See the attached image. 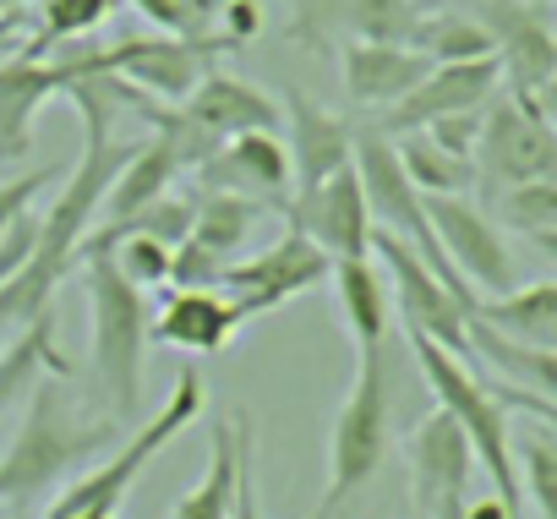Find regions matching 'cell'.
Returning <instances> with one entry per match:
<instances>
[{
	"label": "cell",
	"instance_id": "cell-39",
	"mask_svg": "<svg viewBox=\"0 0 557 519\" xmlns=\"http://www.w3.org/2000/svg\"><path fill=\"white\" fill-rule=\"evenodd\" d=\"M465 503H470V497H448V503H437L426 519H470V514H465Z\"/></svg>",
	"mask_w": 557,
	"mask_h": 519
},
{
	"label": "cell",
	"instance_id": "cell-33",
	"mask_svg": "<svg viewBox=\"0 0 557 519\" xmlns=\"http://www.w3.org/2000/svg\"><path fill=\"white\" fill-rule=\"evenodd\" d=\"M66 170H72V164H39V170H23V175H12V181H0V235H7L23 213H34V197H39L45 186H55Z\"/></svg>",
	"mask_w": 557,
	"mask_h": 519
},
{
	"label": "cell",
	"instance_id": "cell-23",
	"mask_svg": "<svg viewBox=\"0 0 557 519\" xmlns=\"http://www.w3.org/2000/svg\"><path fill=\"white\" fill-rule=\"evenodd\" d=\"M421 23V7L416 0H307V28L312 34H345L350 39H367V45H410Z\"/></svg>",
	"mask_w": 557,
	"mask_h": 519
},
{
	"label": "cell",
	"instance_id": "cell-14",
	"mask_svg": "<svg viewBox=\"0 0 557 519\" xmlns=\"http://www.w3.org/2000/svg\"><path fill=\"white\" fill-rule=\"evenodd\" d=\"M246 329V312L219 285H170L164 307L148 318V345L186 350V356H219Z\"/></svg>",
	"mask_w": 557,
	"mask_h": 519
},
{
	"label": "cell",
	"instance_id": "cell-16",
	"mask_svg": "<svg viewBox=\"0 0 557 519\" xmlns=\"http://www.w3.org/2000/svg\"><path fill=\"white\" fill-rule=\"evenodd\" d=\"M197 170H202L208 191H235V197H251V202L290 197V186H296L290 148L278 132H240V137L219 143Z\"/></svg>",
	"mask_w": 557,
	"mask_h": 519
},
{
	"label": "cell",
	"instance_id": "cell-3",
	"mask_svg": "<svg viewBox=\"0 0 557 519\" xmlns=\"http://www.w3.org/2000/svg\"><path fill=\"white\" fill-rule=\"evenodd\" d=\"M405 334H410V356H416V367H421V378H426V388H432V405L448 410V416L459 421V432L470 437L475 465L492 475V497L503 503V514H508V519H524V486H519L508 405L492 394V378H481L470 361L448 356L437 339H426V334H416V329H405Z\"/></svg>",
	"mask_w": 557,
	"mask_h": 519
},
{
	"label": "cell",
	"instance_id": "cell-26",
	"mask_svg": "<svg viewBox=\"0 0 557 519\" xmlns=\"http://www.w3.org/2000/svg\"><path fill=\"white\" fill-rule=\"evenodd\" d=\"M39 372H66V378H72V361H66L61 345H55V312H39V318L7 345V356H0V416H7V410L34 388Z\"/></svg>",
	"mask_w": 557,
	"mask_h": 519
},
{
	"label": "cell",
	"instance_id": "cell-34",
	"mask_svg": "<svg viewBox=\"0 0 557 519\" xmlns=\"http://www.w3.org/2000/svg\"><path fill=\"white\" fill-rule=\"evenodd\" d=\"M191 219H197V208L191 202H175V197H159L153 208H143L137 219H126V224H115V230H143V235H153V240H164L170 251L191 235ZM99 235V230H94Z\"/></svg>",
	"mask_w": 557,
	"mask_h": 519
},
{
	"label": "cell",
	"instance_id": "cell-41",
	"mask_svg": "<svg viewBox=\"0 0 557 519\" xmlns=\"http://www.w3.org/2000/svg\"><path fill=\"white\" fill-rule=\"evenodd\" d=\"M7 28H12V17H0V61H7V55H17V50L7 45Z\"/></svg>",
	"mask_w": 557,
	"mask_h": 519
},
{
	"label": "cell",
	"instance_id": "cell-2",
	"mask_svg": "<svg viewBox=\"0 0 557 519\" xmlns=\"http://www.w3.org/2000/svg\"><path fill=\"white\" fill-rule=\"evenodd\" d=\"M83 296H88V334H94V383L110 421H132L143 405V361H148V301L143 291L110 263L104 251H83Z\"/></svg>",
	"mask_w": 557,
	"mask_h": 519
},
{
	"label": "cell",
	"instance_id": "cell-18",
	"mask_svg": "<svg viewBox=\"0 0 557 519\" xmlns=\"http://www.w3.org/2000/svg\"><path fill=\"white\" fill-rule=\"evenodd\" d=\"M278 104H285V126H290V143L285 148H290L296 191H307V186L329 181L334 170L356 164V126L345 115H334V110H323V104H312L301 94L278 99Z\"/></svg>",
	"mask_w": 557,
	"mask_h": 519
},
{
	"label": "cell",
	"instance_id": "cell-10",
	"mask_svg": "<svg viewBox=\"0 0 557 519\" xmlns=\"http://www.w3.org/2000/svg\"><path fill=\"white\" fill-rule=\"evenodd\" d=\"M475 23L492 39V55L503 66V94L535 99L557 77V28L535 0H475Z\"/></svg>",
	"mask_w": 557,
	"mask_h": 519
},
{
	"label": "cell",
	"instance_id": "cell-29",
	"mask_svg": "<svg viewBox=\"0 0 557 519\" xmlns=\"http://www.w3.org/2000/svg\"><path fill=\"white\" fill-rule=\"evenodd\" d=\"M410 45L432 61V66H459V61H492V39L475 23V12H432L416 23Z\"/></svg>",
	"mask_w": 557,
	"mask_h": 519
},
{
	"label": "cell",
	"instance_id": "cell-4",
	"mask_svg": "<svg viewBox=\"0 0 557 519\" xmlns=\"http://www.w3.org/2000/svg\"><path fill=\"white\" fill-rule=\"evenodd\" d=\"M388 421H394V394H388V350L367 345L356 350V378L334 410L329 432V486L312 508V519H339L350 497L372 486V475L388 459Z\"/></svg>",
	"mask_w": 557,
	"mask_h": 519
},
{
	"label": "cell",
	"instance_id": "cell-5",
	"mask_svg": "<svg viewBox=\"0 0 557 519\" xmlns=\"http://www.w3.org/2000/svg\"><path fill=\"white\" fill-rule=\"evenodd\" d=\"M475 181H486L492 191H508L524 181H557V132L541 121L535 99L497 94L481 110Z\"/></svg>",
	"mask_w": 557,
	"mask_h": 519
},
{
	"label": "cell",
	"instance_id": "cell-42",
	"mask_svg": "<svg viewBox=\"0 0 557 519\" xmlns=\"http://www.w3.org/2000/svg\"><path fill=\"white\" fill-rule=\"evenodd\" d=\"M0 356H7V339H0Z\"/></svg>",
	"mask_w": 557,
	"mask_h": 519
},
{
	"label": "cell",
	"instance_id": "cell-6",
	"mask_svg": "<svg viewBox=\"0 0 557 519\" xmlns=\"http://www.w3.org/2000/svg\"><path fill=\"white\" fill-rule=\"evenodd\" d=\"M372 257L383 263V274H388V285H394V312L405 318V329L437 339L448 356H459V361L475 367V350H470V307L421 263L405 240H394L388 230H372Z\"/></svg>",
	"mask_w": 557,
	"mask_h": 519
},
{
	"label": "cell",
	"instance_id": "cell-19",
	"mask_svg": "<svg viewBox=\"0 0 557 519\" xmlns=\"http://www.w3.org/2000/svg\"><path fill=\"white\" fill-rule=\"evenodd\" d=\"M432 72V61L416 50V45H367V39H350L339 50V77H345V94L361 104V110H394L421 77Z\"/></svg>",
	"mask_w": 557,
	"mask_h": 519
},
{
	"label": "cell",
	"instance_id": "cell-38",
	"mask_svg": "<svg viewBox=\"0 0 557 519\" xmlns=\"http://www.w3.org/2000/svg\"><path fill=\"white\" fill-rule=\"evenodd\" d=\"M535 110H541V121H546V126L557 132V77H552V83H546V88L535 94Z\"/></svg>",
	"mask_w": 557,
	"mask_h": 519
},
{
	"label": "cell",
	"instance_id": "cell-1",
	"mask_svg": "<svg viewBox=\"0 0 557 519\" xmlns=\"http://www.w3.org/2000/svg\"><path fill=\"white\" fill-rule=\"evenodd\" d=\"M121 437V421L77 410V399L66 394V372H39L28 388V410L12 432V448L0 454V508L45 497L50 486L88 470Z\"/></svg>",
	"mask_w": 557,
	"mask_h": 519
},
{
	"label": "cell",
	"instance_id": "cell-30",
	"mask_svg": "<svg viewBox=\"0 0 557 519\" xmlns=\"http://www.w3.org/2000/svg\"><path fill=\"white\" fill-rule=\"evenodd\" d=\"M513 459H519V486L535 503V514L541 519H557V437H552V427H535L519 443Z\"/></svg>",
	"mask_w": 557,
	"mask_h": 519
},
{
	"label": "cell",
	"instance_id": "cell-11",
	"mask_svg": "<svg viewBox=\"0 0 557 519\" xmlns=\"http://www.w3.org/2000/svg\"><path fill=\"white\" fill-rule=\"evenodd\" d=\"M94 77V55L39 61V50H17L0 61V159H23L34 148V121L50 99L72 94Z\"/></svg>",
	"mask_w": 557,
	"mask_h": 519
},
{
	"label": "cell",
	"instance_id": "cell-20",
	"mask_svg": "<svg viewBox=\"0 0 557 519\" xmlns=\"http://www.w3.org/2000/svg\"><path fill=\"white\" fill-rule=\"evenodd\" d=\"M329 285H334V307H339V323H345L350 345H356V350L388 345L394 285H388V274H383L377 257H345V263L329 269Z\"/></svg>",
	"mask_w": 557,
	"mask_h": 519
},
{
	"label": "cell",
	"instance_id": "cell-28",
	"mask_svg": "<svg viewBox=\"0 0 557 519\" xmlns=\"http://www.w3.org/2000/svg\"><path fill=\"white\" fill-rule=\"evenodd\" d=\"M257 219H262V202L235 197V191H208V202L197 208V219H191V235H186V240H197V246H208L213 257L235 263L240 246H246V235L257 230Z\"/></svg>",
	"mask_w": 557,
	"mask_h": 519
},
{
	"label": "cell",
	"instance_id": "cell-27",
	"mask_svg": "<svg viewBox=\"0 0 557 519\" xmlns=\"http://www.w3.org/2000/svg\"><path fill=\"white\" fill-rule=\"evenodd\" d=\"M394 153H399V164H405V175H410V186L421 197H470V186H475V164L459 159V153H448L426 132L394 137Z\"/></svg>",
	"mask_w": 557,
	"mask_h": 519
},
{
	"label": "cell",
	"instance_id": "cell-21",
	"mask_svg": "<svg viewBox=\"0 0 557 519\" xmlns=\"http://www.w3.org/2000/svg\"><path fill=\"white\" fill-rule=\"evenodd\" d=\"M181 170H186V159H181L175 137L159 126L148 143H137V148H132L126 170L110 181V191H104V208H99V224H104V230H115V224L137 219L143 208H153L159 197H170V181H175Z\"/></svg>",
	"mask_w": 557,
	"mask_h": 519
},
{
	"label": "cell",
	"instance_id": "cell-12",
	"mask_svg": "<svg viewBox=\"0 0 557 519\" xmlns=\"http://www.w3.org/2000/svg\"><path fill=\"white\" fill-rule=\"evenodd\" d=\"M285 219L290 230H301L329 263H345V257H372V208H367V191H361V175L356 164L334 170L329 181L296 191L285 202Z\"/></svg>",
	"mask_w": 557,
	"mask_h": 519
},
{
	"label": "cell",
	"instance_id": "cell-35",
	"mask_svg": "<svg viewBox=\"0 0 557 519\" xmlns=\"http://www.w3.org/2000/svg\"><path fill=\"white\" fill-rule=\"evenodd\" d=\"M132 7H137L153 28L175 34V39H202V34H197V12H191V0H132Z\"/></svg>",
	"mask_w": 557,
	"mask_h": 519
},
{
	"label": "cell",
	"instance_id": "cell-13",
	"mask_svg": "<svg viewBox=\"0 0 557 519\" xmlns=\"http://www.w3.org/2000/svg\"><path fill=\"white\" fill-rule=\"evenodd\" d=\"M503 88V66L497 55L492 61H459V66H432L388 115H383V137H405V132H426L448 115H470V110H486Z\"/></svg>",
	"mask_w": 557,
	"mask_h": 519
},
{
	"label": "cell",
	"instance_id": "cell-24",
	"mask_svg": "<svg viewBox=\"0 0 557 519\" xmlns=\"http://www.w3.org/2000/svg\"><path fill=\"white\" fill-rule=\"evenodd\" d=\"M470 350L497 372V383H513V388L557 405V345H524V339H508L470 318Z\"/></svg>",
	"mask_w": 557,
	"mask_h": 519
},
{
	"label": "cell",
	"instance_id": "cell-37",
	"mask_svg": "<svg viewBox=\"0 0 557 519\" xmlns=\"http://www.w3.org/2000/svg\"><path fill=\"white\" fill-rule=\"evenodd\" d=\"M230 519H262V503H257V448L240 465V486H235V514Z\"/></svg>",
	"mask_w": 557,
	"mask_h": 519
},
{
	"label": "cell",
	"instance_id": "cell-9",
	"mask_svg": "<svg viewBox=\"0 0 557 519\" xmlns=\"http://www.w3.org/2000/svg\"><path fill=\"white\" fill-rule=\"evenodd\" d=\"M213 39H126L94 50V77H115L126 94H153L164 104H186L191 88L213 72Z\"/></svg>",
	"mask_w": 557,
	"mask_h": 519
},
{
	"label": "cell",
	"instance_id": "cell-17",
	"mask_svg": "<svg viewBox=\"0 0 557 519\" xmlns=\"http://www.w3.org/2000/svg\"><path fill=\"white\" fill-rule=\"evenodd\" d=\"M410 475H416V503L432 514L448 497H470V475H475V448L459 432V421L448 410L432 405V416H421V427L410 432Z\"/></svg>",
	"mask_w": 557,
	"mask_h": 519
},
{
	"label": "cell",
	"instance_id": "cell-32",
	"mask_svg": "<svg viewBox=\"0 0 557 519\" xmlns=\"http://www.w3.org/2000/svg\"><path fill=\"white\" fill-rule=\"evenodd\" d=\"M115 0H39V34L45 45H72V39H88L110 23Z\"/></svg>",
	"mask_w": 557,
	"mask_h": 519
},
{
	"label": "cell",
	"instance_id": "cell-25",
	"mask_svg": "<svg viewBox=\"0 0 557 519\" xmlns=\"http://www.w3.org/2000/svg\"><path fill=\"white\" fill-rule=\"evenodd\" d=\"M470 318L508 334V339H524V345H557V280L513 285L508 296L475 301Z\"/></svg>",
	"mask_w": 557,
	"mask_h": 519
},
{
	"label": "cell",
	"instance_id": "cell-40",
	"mask_svg": "<svg viewBox=\"0 0 557 519\" xmlns=\"http://www.w3.org/2000/svg\"><path fill=\"white\" fill-rule=\"evenodd\" d=\"M530 240H535V246L552 257V269H557V230H546V235H530Z\"/></svg>",
	"mask_w": 557,
	"mask_h": 519
},
{
	"label": "cell",
	"instance_id": "cell-36",
	"mask_svg": "<svg viewBox=\"0 0 557 519\" xmlns=\"http://www.w3.org/2000/svg\"><path fill=\"white\" fill-rule=\"evenodd\" d=\"M257 28H262V7H257V0H224V39L230 45L251 39Z\"/></svg>",
	"mask_w": 557,
	"mask_h": 519
},
{
	"label": "cell",
	"instance_id": "cell-8",
	"mask_svg": "<svg viewBox=\"0 0 557 519\" xmlns=\"http://www.w3.org/2000/svg\"><path fill=\"white\" fill-rule=\"evenodd\" d=\"M329 257L301 235V230H285L278 240H268L262 251H251V257H235V263L224 269V280H219V291L246 312V323L251 318H262V312H278L285 301H296L301 291H318V285H329Z\"/></svg>",
	"mask_w": 557,
	"mask_h": 519
},
{
	"label": "cell",
	"instance_id": "cell-15",
	"mask_svg": "<svg viewBox=\"0 0 557 519\" xmlns=\"http://www.w3.org/2000/svg\"><path fill=\"white\" fill-rule=\"evenodd\" d=\"M175 115L208 148H219V143L240 137V132H278V126H285V104H278L273 94H262L257 83H240V77H230L219 66L191 88L186 104H175Z\"/></svg>",
	"mask_w": 557,
	"mask_h": 519
},
{
	"label": "cell",
	"instance_id": "cell-31",
	"mask_svg": "<svg viewBox=\"0 0 557 519\" xmlns=\"http://www.w3.org/2000/svg\"><path fill=\"white\" fill-rule=\"evenodd\" d=\"M497 213H503V224L519 230V235H546V230H557V181H524V186L497 191Z\"/></svg>",
	"mask_w": 557,
	"mask_h": 519
},
{
	"label": "cell",
	"instance_id": "cell-22",
	"mask_svg": "<svg viewBox=\"0 0 557 519\" xmlns=\"http://www.w3.org/2000/svg\"><path fill=\"white\" fill-rule=\"evenodd\" d=\"M251 454V421L246 416H230V421H213V437H208V470L197 475V486L170 508V519H230L235 514V486H240V465Z\"/></svg>",
	"mask_w": 557,
	"mask_h": 519
},
{
	"label": "cell",
	"instance_id": "cell-7",
	"mask_svg": "<svg viewBox=\"0 0 557 519\" xmlns=\"http://www.w3.org/2000/svg\"><path fill=\"white\" fill-rule=\"evenodd\" d=\"M426 219H432V235H437L443 257L454 263V274L465 280V291L475 301L508 296L519 285L513 251H508L497 219L475 197H426Z\"/></svg>",
	"mask_w": 557,
	"mask_h": 519
}]
</instances>
